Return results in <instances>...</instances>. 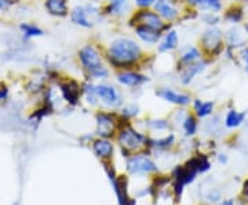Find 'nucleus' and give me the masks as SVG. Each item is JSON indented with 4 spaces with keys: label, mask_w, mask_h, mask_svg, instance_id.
<instances>
[{
    "label": "nucleus",
    "mask_w": 248,
    "mask_h": 205,
    "mask_svg": "<svg viewBox=\"0 0 248 205\" xmlns=\"http://www.w3.org/2000/svg\"><path fill=\"white\" fill-rule=\"evenodd\" d=\"M246 117H247L246 112H239V110L231 109L226 113V116H225V127L229 128V130L237 128V127H240V125L244 123Z\"/></svg>",
    "instance_id": "23"
},
{
    "label": "nucleus",
    "mask_w": 248,
    "mask_h": 205,
    "mask_svg": "<svg viewBox=\"0 0 248 205\" xmlns=\"http://www.w3.org/2000/svg\"><path fill=\"white\" fill-rule=\"evenodd\" d=\"M16 3H17V0H0V13L10 10Z\"/></svg>",
    "instance_id": "33"
},
{
    "label": "nucleus",
    "mask_w": 248,
    "mask_h": 205,
    "mask_svg": "<svg viewBox=\"0 0 248 205\" xmlns=\"http://www.w3.org/2000/svg\"><path fill=\"white\" fill-rule=\"evenodd\" d=\"M95 121H97V135L99 138L109 139L122 127L120 124L122 120L115 113H109V112H98L95 115Z\"/></svg>",
    "instance_id": "6"
},
{
    "label": "nucleus",
    "mask_w": 248,
    "mask_h": 205,
    "mask_svg": "<svg viewBox=\"0 0 248 205\" xmlns=\"http://www.w3.org/2000/svg\"><path fill=\"white\" fill-rule=\"evenodd\" d=\"M203 57V51L200 50V47L197 45L187 44L185 47H182L179 50V57H178L177 61V71L181 72L184 68L192 65V63L200 61Z\"/></svg>",
    "instance_id": "13"
},
{
    "label": "nucleus",
    "mask_w": 248,
    "mask_h": 205,
    "mask_svg": "<svg viewBox=\"0 0 248 205\" xmlns=\"http://www.w3.org/2000/svg\"><path fill=\"white\" fill-rule=\"evenodd\" d=\"M243 30H244V33H246V37H247V40H248V24H244V27H243Z\"/></svg>",
    "instance_id": "40"
},
{
    "label": "nucleus",
    "mask_w": 248,
    "mask_h": 205,
    "mask_svg": "<svg viewBox=\"0 0 248 205\" xmlns=\"http://www.w3.org/2000/svg\"><path fill=\"white\" fill-rule=\"evenodd\" d=\"M46 11L57 18H65L69 15V0H45Z\"/></svg>",
    "instance_id": "20"
},
{
    "label": "nucleus",
    "mask_w": 248,
    "mask_h": 205,
    "mask_svg": "<svg viewBox=\"0 0 248 205\" xmlns=\"http://www.w3.org/2000/svg\"><path fill=\"white\" fill-rule=\"evenodd\" d=\"M222 19L231 25H239L240 22H243V19H244V11L240 6H232L231 9L225 11Z\"/></svg>",
    "instance_id": "24"
},
{
    "label": "nucleus",
    "mask_w": 248,
    "mask_h": 205,
    "mask_svg": "<svg viewBox=\"0 0 248 205\" xmlns=\"http://www.w3.org/2000/svg\"><path fill=\"white\" fill-rule=\"evenodd\" d=\"M210 62H211V59L202 58L200 61H197V62L192 63V65L184 68L182 71L179 72V81H181V84L182 86H189L197 76L203 74L205 69L208 68Z\"/></svg>",
    "instance_id": "12"
},
{
    "label": "nucleus",
    "mask_w": 248,
    "mask_h": 205,
    "mask_svg": "<svg viewBox=\"0 0 248 205\" xmlns=\"http://www.w3.org/2000/svg\"><path fill=\"white\" fill-rule=\"evenodd\" d=\"M148 125L153 131H166L170 128V121L164 118H156V120H148Z\"/></svg>",
    "instance_id": "30"
},
{
    "label": "nucleus",
    "mask_w": 248,
    "mask_h": 205,
    "mask_svg": "<svg viewBox=\"0 0 248 205\" xmlns=\"http://www.w3.org/2000/svg\"><path fill=\"white\" fill-rule=\"evenodd\" d=\"M200 19L203 21V24H205L207 27H218L221 24L222 17L217 13H211V11H204L200 15Z\"/></svg>",
    "instance_id": "28"
},
{
    "label": "nucleus",
    "mask_w": 248,
    "mask_h": 205,
    "mask_svg": "<svg viewBox=\"0 0 248 205\" xmlns=\"http://www.w3.org/2000/svg\"><path fill=\"white\" fill-rule=\"evenodd\" d=\"M240 57H241V61H243V65H244V69H246V72H248V45L241 48Z\"/></svg>",
    "instance_id": "34"
},
{
    "label": "nucleus",
    "mask_w": 248,
    "mask_h": 205,
    "mask_svg": "<svg viewBox=\"0 0 248 205\" xmlns=\"http://www.w3.org/2000/svg\"><path fill=\"white\" fill-rule=\"evenodd\" d=\"M156 0H134L137 9H152Z\"/></svg>",
    "instance_id": "32"
},
{
    "label": "nucleus",
    "mask_w": 248,
    "mask_h": 205,
    "mask_svg": "<svg viewBox=\"0 0 248 205\" xmlns=\"http://www.w3.org/2000/svg\"><path fill=\"white\" fill-rule=\"evenodd\" d=\"M78 59L87 80H107L110 76V71L105 63L104 51L97 44L87 43L83 45L78 51Z\"/></svg>",
    "instance_id": "2"
},
{
    "label": "nucleus",
    "mask_w": 248,
    "mask_h": 205,
    "mask_svg": "<svg viewBox=\"0 0 248 205\" xmlns=\"http://www.w3.org/2000/svg\"><path fill=\"white\" fill-rule=\"evenodd\" d=\"M128 25L131 28H134L135 25H143V27L156 29L161 33H166L169 29L172 28L171 24L166 22L153 9H138L137 11H134Z\"/></svg>",
    "instance_id": "4"
},
{
    "label": "nucleus",
    "mask_w": 248,
    "mask_h": 205,
    "mask_svg": "<svg viewBox=\"0 0 248 205\" xmlns=\"http://www.w3.org/2000/svg\"><path fill=\"white\" fill-rule=\"evenodd\" d=\"M156 47H157L159 54H169L178 50L179 48V35H178L177 29L171 28L166 33H163Z\"/></svg>",
    "instance_id": "18"
},
{
    "label": "nucleus",
    "mask_w": 248,
    "mask_h": 205,
    "mask_svg": "<svg viewBox=\"0 0 248 205\" xmlns=\"http://www.w3.org/2000/svg\"><path fill=\"white\" fill-rule=\"evenodd\" d=\"M7 97H9V88L4 84H0V102L7 99Z\"/></svg>",
    "instance_id": "35"
},
{
    "label": "nucleus",
    "mask_w": 248,
    "mask_h": 205,
    "mask_svg": "<svg viewBox=\"0 0 248 205\" xmlns=\"http://www.w3.org/2000/svg\"><path fill=\"white\" fill-rule=\"evenodd\" d=\"M192 106H193V112L195 116L199 118H204L213 115L215 103L213 101H202V99H193L192 101Z\"/></svg>",
    "instance_id": "22"
},
{
    "label": "nucleus",
    "mask_w": 248,
    "mask_h": 205,
    "mask_svg": "<svg viewBox=\"0 0 248 205\" xmlns=\"http://www.w3.org/2000/svg\"><path fill=\"white\" fill-rule=\"evenodd\" d=\"M19 30L22 32L24 37L27 39H33V37H42L45 36V30L36 24H29V22H22L19 24Z\"/></svg>",
    "instance_id": "25"
},
{
    "label": "nucleus",
    "mask_w": 248,
    "mask_h": 205,
    "mask_svg": "<svg viewBox=\"0 0 248 205\" xmlns=\"http://www.w3.org/2000/svg\"><path fill=\"white\" fill-rule=\"evenodd\" d=\"M152 9L171 25L179 21L181 15H182L178 0H156Z\"/></svg>",
    "instance_id": "7"
},
{
    "label": "nucleus",
    "mask_w": 248,
    "mask_h": 205,
    "mask_svg": "<svg viewBox=\"0 0 248 205\" xmlns=\"http://www.w3.org/2000/svg\"><path fill=\"white\" fill-rule=\"evenodd\" d=\"M223 30L219 27H207L200 36V50L203 55H207L210 59L217 58L225 51Z\"/></svg>",
    "instance_id": "3"
},
{
    "label": "nucleus",
    "mask_w": 248,
    "mask_h": 205,
    "mask_svg": "<svg viewBox=\"0 0 248 205\" xmlns=\"http://www.w3.org/2000/svg\"><path fill=\"white\" fill-rule=\"evenodd\" d=\"M93 150L98 157H101L102 160H107L112 157V154L115 152V146L107 138H99L93 142Z\"/></svg>",
    "instance_id": "21"
},
{
    "label": "nucleus",
    "mask_w": 248,
    "mask_h": 205,
    "mask_svg": "<svg viewBox=\"0 0 248 205\" xmlns=\"http://www.w3.org/2000/svg\"><path fill=\"white\" fill-rule=\"evenodd\" d=\"M175 141V136L172 134L167 135L164 138H159V139H155V141H149V145L151 146H155V147H159V149H167L170 147L172 143Z\"/></svg>",
    "instance_id": "29"
},
{
    "label": "nucleus",
    "mask_w": 248,
    "mask_h": 205,
    "mask_svg": "<svg viewBox=\"0 0 248 205\" xmlns=\"http://www.w3.org/2000/svg\"><path fill=\"white\" fill-rule=\"evenodd\" d=\"M134 33L137 36V39L146 45H157L160 42L163 33L156 30V29H152V28L143 27V25H135L133 28Z\"/></svg>",
    "instance_id": "19"
},
{
    "label": "nucleus",
    "mask_w": 248,
    "mask_h": 205,
    "mask_svg": "<svg viewBox=\"0 0 248 205\" xmlns=\"http://www.w3.org/2000/svg\"><path fill=\"white\" fill-rule=\"evenodd\" d=\"M140 115V107L137 106V105H127V106H124L122 109V117L124 118H133V117H137Z\"/></svg>",
    "instance_id": "31"
},
{
    "label": "nucleus",
    "mask_w": 248,
    "mask_h": 205,
    "mask_svg": "<svg viewBox=\"0 0 248 205\" xmlns=\"http://www.w3.org/2000/svg\"><path fill=\"white\" fill-rule=\"evenodd\" d=\"M196 9L199 11H211V13H217L219 14L223 9V3L222 0H199L197 3V7Z\"/></svg>",
    "instance_id": "26"
},
{
    "label": "nucleus",
    "mask_w": 248,
    "mask_h": 205,
    "mask_svg": "<svg viewBox=\"0 0 248 205\" xmlns=\"http://www.w3.org/2000/svg\"><path fill=\"white\" fill-rule=\"evenodd\" d=\"M101 10L105 17L110 18H122L127 14H133L130 0H108Z\"/></svg>",
    "instance_id": "15"
},
{
    "label": "nucleus",
    "mask_w": 248,
    "mask_h": 205,
    "mask_svg": "<svg viewBox=\"0 0 248 205\" xmlns=\"http://www.w3.org/2000/svg\"><path fill=\"white\" fill-rule=\"evenodd\" d=\"M243 194H244V197L247 198L248 201V180L244 183V190H243Z\"/></svg>",
    "instance_id": "39"
},
{
    "label": "nucleus",
    "mask_w": 248,
    "mask_h": 205,
    "mask_svg": "<svg viewBox=\"0 0 248 205\" xmlns=\"http://www.w3.org/2000/svg\"><path fill=\"white\" fill-rule=\"evenodd\" d=\"M221 205H234V204H233V201H232V200H226V201H223Z\"/></svg>",
    "instance_id": "41"
},
{
    "label": "nucleus",
    "mask_w": 248,
    "mask_h": 205,
    "mask_svg": "<svg viewBox=\"0 0 248 205\" xmlns=\"http://www.w3.org/2000/svg\"><path fill=\"white\" fill-rule=\"evenodd\" d=\"M69 18H71L72 24L83 28V29H91L95 25V21H94V18L91 17V14H90L86 4L84 6L83 4L75 6L71 10V13H69Z\"/></svg>",
    "instance_id": "17"
},
{
    "label": "nucleus",
    "mask_w": 248,
    "mask_h": 205,
    "mask_svg": "<svg viewBox=\"0 0 248 205\" xmlns=\"http://www.w3.org/2000/svg\"><path fill=\"white\" fill-rule=\"evenodd\" d=\"M219 198H221V194H219V191H214V194H213V193L210 194V200H211V201H218Z\"/></svg>",
    "instance_id": "37"
},
{
    "label": "nucleus",
    "mask_w": 248,
    "mask_h": 205,
    "mask_svg": "<svg viewBox=\"0 0 248 205\" xmlns=\"http://www.w3.org/2000/svg\"><path fill=\"white\" fill-rule=\"evenodd\" d=\"M197 128H199V123H197V117L192 113H187L186 117L182 121V130L187 136H193L197 132Z\"/></svg>",
    "instance_id": "27"
},
{
    "label": "nucleus",
    "mask_w": 248,
    "mask_h": 205,
    "mask_svg": "<svg viewBox=\"0 0 248 205\" xmlns=\"http://www.w3.org/2000/svg\"><path fill=\"white\" fill-rule=\"evenodd\" d=\"M127 168L131 174H149L157 170L156 164L143 154H135L127 160Z\"/></svg>",
    "instance_id": "14"
},
{
    "label": "nucleus",
    "mask_w": 248,
    "mask_h": 205,
    "mask_svg": "<svg viewBox=\"0 0 248 205\" xmlns=\"http://www.w3.org/2000/svg\"><path fill=\"white\" fill-rule=\"evenodd\" d=\"M219 162L226 164V162H228V156H226V154H219Z\"/></svg>",
    "instance_id": "38"
},
{
    "label": "nucleus",
    "mask_w": 248,
    "mask_h": 205,
    "mask_svg": "<svg viewBox=\"0 0 248 205\" xmlns=\"http://www.w3.org/2000/svg\"><path fill=\"white\" fill-rule=\"evenodd\" d=\"M117 142L123 147V152H138L149 145V139L130 124H125L119 128Z\"/></svg>",
    "instance_id": "5"
},
{
    "label": "nucleus",
    "mask_w": 248,
    "mask_h": 205,
    "mask_svg": "<svg viewBox=\"0 0 248 205\" xmlns=\"http://www.w3.org/2000/svg\"><path fill=\"white\" fill-rule=\"evenodd\" d=\"M156 97H159L160 99L169 102V103H172V105H177L179 107L187 106L192 103V97L187 94V92H184V91H177V89L171 88V87H160V88L156 89Z\"/></svg>",
    "instance_id": "10"
},
{
    "label": "nucleus",
    "mask_w": 248,
    "mask_h": 205,
    "mask_svg": "<svg viewBox=\"0 0 248 205\" xmlns=\"http://www.w3.org/2000/svg\"><path fill=\"white\" fill-rule=\"evenodd\" d=\"M95 94H97L99 102H102L105 106L119 107L123 103V97L119 92V89L115 86L108 84V83H98L95 84Z\"/></svg>",
    "instance_id": "8"
},
{
    "label": "nucleus",
    "mask_w": 248,
    "mask_h": 205,
    "mask_svg": "<svg viewBox=\"0 0 248 205\" xmlns=\"http://www.w3.org/2000/svg\"><path fill=\"white\" fill-rule=\"evenodd\" d=\"M184 1H185V4L189 7V9H193V10L197 7V3H199V0H184Z\"/></svg>",
    "instance_id": "36"
},
{
    "label": "nucleus",
    "mask_w": 248,
    "mask_h": 205,
    "mask_svg": "<svg viewBox=\"0 0 248 205\" xmlns=\"http://www.w3.org/2000/svg\"><path fill=\"white\" fill-rule=\"evenodd\" d=\"M115 76L117 83L127 88H140L145 83L149 81V77L146 74H143L140 69L116 71Z\"/></svg>",
    "instance_id": "9"
},
{
    "label": "nucleus",
    "mask_w": 248,
    "mask_h": 205,
    "mask_svg": "<svg viewBox=\"0 0 248 205\" xmlns=\"http://www.w3.org/2000/svg\"><path fill=\"white\" fill-rule=\"evenodd\" d=\"M223 40L228 48L232 50H241L247 45V37L244 30L237 25H232L225 33H223Z\"/></svg>",
    "instance_id": "16"
},
{
    "label": "nucleus",
    "mask_w": 248,
    "mask_h": 205,
    "mask_svg": "<svg viewBox=\"0 0 248 205\" xmlns=\"http://www.w3.org/2000/svg\"><path fill=\"white\" fill-rule=\"evenodd\" d=\"M58 87L61 91L62 98L65 99L69 105L76 106L80 102V98L83 95L81 84L75 79H68V80L58 81Z\"/></svg>",
    "instance_id": "11"
},
{
    "label": "nucleus",
    "mask_w": 248,
    "mask_h": 205,
    "mask_svg": "<svg viewBox=\"0 0 248 205\" xmlns=\"http://www.w3.org/2000/svg\"><path fill=\"white\" fill-rule=\"evenodd\" d=\"M104 58L108 66H112L116 71L138 69L145 61V53L135 39L128 36H119L104 50Z\"/></svg>",
    "instance_id": "1"
}]
</instances>
